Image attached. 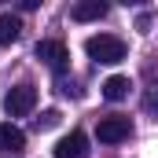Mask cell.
I'll return each instance as SVG.
<instances>
[{
  "label": "cell",
  "mask_w": 158,
  "mask_h": 158,
  "mask_svg": "<svg viewBox=\"0 0 158 158\" xmlns=\"http://www.w3.org/2000/svg\"><path fill=\"white\" fill-rule=\"evenodd\" d=\"M59 118H63L59 110H44V114L37 118V129H55V125H59Z\"/></svg>",
  "instance_id": "obj_11"
},
{
  "label": "cell",
  "mask_w": 158,
  "mask_h": 158,
  "mask_svg": "<svg viewBox=\"0 0 158 158\" xmlns=\"http://www.w3.org/2000/svg\"><path fill=\"white\" fill-rule=\"evenodd\" d=\"M129 132H132V125H129V118H121V114L99 118V125H96V136H99V143H121Z\"/></svg>",
  "instance_id": "obj_4"
},
{
  "label": "cell",
  "mask_w": 158,
  "mask_h": 158,
  "mask_svg": "<svg viewBox=\"0 0 158 158\" xmlns=\"http://www.w3.org/2000/svg\"><path fill=\"white\" fill-rule=\"evenodd\" d=\"M85 155H88V140L81 129H74L70 136H63L55 143V158H85Z\"/></svg>",
  "instance_id": "obj_5"
},
{
  "label": "cell",
  "mask_w": 158,
  "mask_h": 158,
  "mask_svg": "<svg viewBox=\"0 0 158 158\" xmlns=\"http://www.w3.org/2000/svg\"><path fill=\"white\" fill-rule=\"evenodd\" d=\"M33 107H37V88L33 85H15L4 96V114L7 118H26Z\"/></svg>",
  "instance_id": "obj_2"
},
{
  "label": "cell",
  "mask_w": 158,
  "mask_h": 158,
  "mask_svg": "<svg viewBox=\"0 0 158 158\" xmlns=\"http://www.w3.org/2000/svg\"><path fill=\"white\" fill-rule=\"evenodd\" d=\"M33 55H37L44 66H52L55 74H63V70H66V59H70V52H66L63 40H37Z\"/></svg>",
  "instance_id": "obj_3"
},
{
  "label": "cell",
  "mask_w": 158,
  "mask_h": 158,
  "mask_svg": "<svg viewBox=\"0 0 158 158\" xmlns=\"http://www.w3.org/2000/svg\"><path fill=\"white\" fill-rule=\"evenodd\" d=\"M70 15H74V22H96L107 15V4L103 0H81V4H74Z\"/></svg>",
  "instance_id": "obj_7"
},
{
  "label": "cell",
  "mask_w": 158,
  "mask_h": 158,
  "mask_svg": "<svg viewBox=\"0 0 158 158\" xmlns=\"http://www.w3.org/2000/svg\"><path fill=\"white\" fill-rule=\"evenodd\" d=\"M85 52H88V59H96L103 66H114V63L125 59V40L114 37V33H96V37L85 40Z\"/></svg>",
  "instance_id": "obj_1"
},
{
  "label": "cell",
  "mask_w": 158,
  "mask_h": 158,
  "mask_svg": "<svg viewBox=\"0 0 158 158\" xmlns=\"http://www.w3.org/2000/svg\"><path fill=\"white\" fill-rule=\"evenodd\" d=\"M26 147V132L11 121H0V151H22Z\"/></svg>",
  "instance_id": "obj_6"
},
{
  "label": "cell",
  "mask_w": 158,
  "mask_h": 158,
  "mask_svg": "<svg viewBox=\"0 0 158 158\" xmlns=\"http://www.w3.org/2000/svg\"><path fill=\"white\" fill-rule=\"evenodd\" d=\"M19 33H22V22H19L11 11H4V15H0V44H15Z\"/></svg>",
  "instance_id": "obj_9"
},
{
  "label": "cell",
  "mask_w": 158,
  "mask_h": 158,
  "mask_svg": "<svg viewBox=\"0 0 158 158\" xmlns=\"http://www.w3.org/2000/svg\"><path fill=\"white\" fill-rule=\"evenodd\" d=\"M129 77H121V74H114V77L103 81V99H110V103H118V99H125L129 96Z\"/></svg>",
  "instance_id": "obj_8"
},
{
  "label": "cell",
  "mask_w": 158,
  "mask_h": 158,
  "mask_svg": "<svg viewBox=\"0 0 158 158\" xmlns=\"http://www.w3.org/2000/svg\"><path fill=\"white\" fill-rule=\"evenodd\" d=\"M143 107H147V110H158V81L147 85V92H143Z\"/></svg>",
  "instance_id": "obj_10"
}]
</instances>
